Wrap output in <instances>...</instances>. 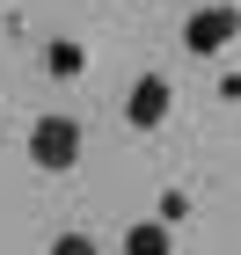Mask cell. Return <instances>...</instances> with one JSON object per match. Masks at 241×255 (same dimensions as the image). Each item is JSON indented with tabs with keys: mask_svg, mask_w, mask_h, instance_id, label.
Here are the masks:
<instances>
[{
	"mask_svg": "<svg viewBox=\"0 0 241 255\" xmlns=\"http://www.w3.org/2000/svg\"><path fill=\"white\" fill-rule=\"evenodd\" d=\"M29 160H37L44 175H66L80 160V124L73 117H37L29 124Z\"/></svg>",
	"mask_w": 241,
	"mask_h": 255,
	"instance_id": "1",
	"label": "cell"
},
{
	"mask_svg": "<svg viewBox=\"0 0 241 255\" xmlns=\"http://www.w3.org/2000/svg\"><path fill=\"white\" fill-rule=\"evenodd\" d=\"M234 37H241V7H227V0H212V7H198V15L183 22V44H190L198 59H220Z\"/></svg>",
	"mask_w": 241,
	"mask_h": 255,
	"instance_id": "2",
	"label": "cell"
},
{
	"mask_svg": "<svg viewBox=\"0 0 241 255\" xmlns=\"http://www.w3.org/2000/svg\"><path fill=\"white\" fill-rule=\"evenodd\" d=\"M168 110H176V88H168L161 73H139V80H132V95H124V117L139 124V131L168 124Z\"/></svg>",
	"mask_w": 241,
	"mask_h": 255,
	"instance_id": "3",
	"label": "cell"
},
{
	"mask_svg": "<svg viewBox=\"0 0 241 255\" xmlns=\"http://www.w3.org/2000/svg\"><path fill=\"white\" fill-rule=\"evenodd\" d=\"M124 255H176V234H168L161 219H139V226L124 234Z\"/></svg>",
	"mask_w": 241,
	"mask_h": 255,
	"instance_id": "4",
	"label": "cell"
},
{
	"mask_svg": "<svg viewBox=\"0 0 241 255\" xmlns=\"http://www.w3.org/2000/svg\"><path fill=\"white\" fill-rule=\"evenodd\" d=\"M44 66H51V73H59V80H73L80 66H88V51H80V44H66V37H59V44H51V51H44Z\"/></svg>",
	"mask_w": 241,
	"mask_h": 255,
	"instance_id": "5",
	"label": "cell"
},
{
	"mask_svg": "<svg viewBox=\"0 0 241 255\" xmlns=\"http://www.w3.org/2000/svg\"><path fill=\"white\" fill-rule=\"evenodd\" d=\"M183 212H190V197H183V190H168V197L154 204V219H161V226H183Z\"/></svg>",
	"mask_w": 241,
	"mask_h": 255,
	"instance_id": "6",
	"label": "cell"
},
{
	"mask_svg": "<svg viewBox=\"0 0 241 255\" xmlns=\"http://www.w3.org/2000/svg\"><path fill=\"white\" fill-rule=\"evenodd\" d=\"M51 255H95V241H88V234H59V241H51Z\"/></svg>",
	"mask_w": 241,
	"mask_h": 255,
	"instance_id": "7",
	"label": "cell"
}]
</instances>
